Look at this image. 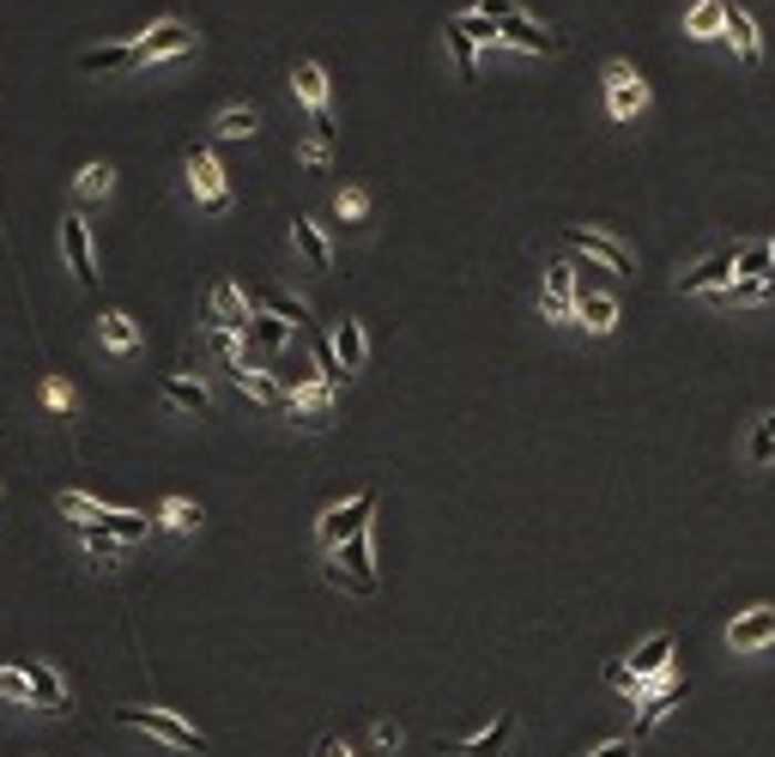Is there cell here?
<instances>
[{
    "label": "cell",
    "instance_id": "obj_14",
    "mask_svg": "<svg viewBox=\"0 0 775 757\" xmlns=\"http://www.w3.org/2000/svg\"><path fill=\"white\" fill-rule=\"evenodd\" d=\"M61 255H68V273L80 279V286H92V279H97L92 230H85V218H61Z\"/></svg>",
    "mask_w": 775,
    "mask_h": 757
},
{
    "label": "cell",
    "instance_id": "obj_34",
    "mask_svg": "<svg viewBox=\"0 0 775 757\" xmlns=\"http://www.w3.org/2000/svg\"><path fill=\"white\" fill-rule=\"evenodd\" d=\"M110 188H115L110 164H85V170L73 176V195H80V200H110Z\"/></svg>",
    "mask_w": 775,
    "mask_h": 757
},
{
    "label": "cell",
    "instance_id": "obj_4",
    "mask_svg": "<svg viewBox=\"0 0 775 757\" xmlns=\"http://www.w3.org/2000/svg\"><path fill=\"white\" fill-rule=\"evenodd\" d=\"M370 516H376V491H358V497H345V504H333L328 516L316 521V540L328 546V551H340L352 533H364L370 528Z\"/></svg>",
    "mask_w": 775,
    "mask_h": 757
},
{
    "label": "cell",
    "instance_id": "obj_31",
    "mask_svg": "<svg viewBox=\"0 0 775 757\" xmlns=\"http://www.w3.org/2000/svg\"><path fill=\"white\" fill-rule=\"evenodd\" d=\"M97 333H103V345H110V352H134L140 345V328H134V315H122V310H110L97 322Z\"/></svg>",
    "mask_w": 775,
    "mask_h": 757
},
{
    "label": "cell",
    "instance_id": "obj_30",
    "mask_svg": "<svg viewBox=\"0 0 775 757\" xmlns=\"http://www.w3.org/2000/svg\"><path fill=\"white\" fill-rule=\"evenodd\" d=\"M92 528H103L115 546H134V540H146V528H152V521H146V516H134V509H110L103 521H92Z\"/></svg>",
    "mask_w": 775,
    "mask_h": 757
},
{
    "label": "cell",
    "instance_id": "obj_48",
    "mask_svg": "<svg viewBox=\"0 0 775 757\" xmlns=\"http://www.w3.org/2000/svg\"><path fill=\"white\" fill-rule=\"evenodd\" d=\"M297 158H303L309 170H321V164H328V139H316V134H309V139H303V152H297Z\"/></svg>",
    "mask_w": 775,
    "mask_h": 757
},
{
    "label": "cell",
    "instance_id": "obj_11",
    "mask_svg": "<svg viewBox=\"0 0 775 757\" xmlns=\"http://www.w3.org/2000/svg\"><path fill=\"white\" fill-rule=\"evenodd\" d=\"M194 49V31L183 19H164V24H152L146 37H140V68L146 61H170V55H188Z\"/></svg>",
    "mask_w": 775,
    "mask_h": 757
},
{
    "label": "cell",
    "instance_id": "obj_40",
    "mask_svg": "<svg viewBox=\"0 0 775 757\" xmlns=\"http://www.w3.org/2000/svg\"><path fill=\"white\" fill-rule=\"evenodd\" d=\"M164 528L194 533V528H200V504H188V497H170V504H164Z\"/></svg>",
    "mask_w": 775,
    "mask_h": 757
},
{
    "label": "cell",
    "instance_id": "obj_26",
    "mask_svg": "<svg viewBox=\"0 0 775 757\" xmlns=\"http://www.w3.org/2000/svg\"><path fill=\"white\" fill-rule=\"evenodd\" d=\"M24 678H31V709H49V715L68 709V685H61L43 661H24Z\"/></svg>",
    "mask_w": 775,
    "mask_h": 757
},
{
    "label": "cell",
    "instance_id": "obj_47",
    "mask_svg": "<svg viewBox=\"0 0 775 757\" xmlns=\"http://www.w3.org/2000/svg\"><path fill=\"white\" fill-rule=\"evenodd\" d=\"M43 406H49V413H68V406H73V388H68L61 376H49V382H43Z\"/></svg>",
    "mask_w": 775,
    "mask_h": 757
},
{
    "label": "cell",
    "instance_id": "obj_46",
    "mask_svg": "<svg viewBox=\"0 0 775 757\" xmlns=\"http://www.w3.org/2000/svg\"><path fill=\"white\" fill-rule=\"evenodd\" d=\"M606 685H612V691H624V697H642V691H649L637 673H630V661H612V666H606Z\"/></svg>",
    "mask_w": 775,
    "mask_h": 757
},
{
    "label": "cell",
    "instance_id": "obj_37",
    "mask_svg": "<svg viewBox=\"0 0 775 757\" xmlns=\"http://www.w3.org/2000/svg\"><path fill=\"white\" fill-rule=\"evenodd\" d=\"M213 357L230 370V376H237V370L249 364V357H242V333H230V328H213Z\"/></svg>",
    "mask_w": 775,
    "mask_h": 757
},
{
    "label": "cell",
    "instance_id": "obj_51",
    "mask_svg": "<svg viewBox=\"0 0 775 757\" xmlns=\"http://www.w3.org/2000/svg\"><path fill=\"white\" fill-rule=\"evenodd\" d=\"M316 757H358V751L345 746V739H321V746H316Z\"/></svg>",
    "mask_w": 775,
    "mask_h": 757
},
{
    "label": "cell",
    "instance_id": "obj_9",
    "mask_svg": "<svg viewBox=\"0 0 775 757\" xmlns=\"http://www.w3.org/2000/svg\"><path fill=\"white\" fill-rule=\"evenodd\" d=\"M733 43V55H740V68H764V37H757V19H752V7L745 0H733L727 7V31H721Z\"/></svg>",
    "mask_w": 775,
    "mask_h": 757
},
{
    "label": "cell",
    "instance_id": "obj_53",
    "mask_svg": "<svg viewBox=\"0 0 775 757\" xmlns=\"http://www.w3.org/2000/svg\"><path fill=\"white\" fill-rule=\"evenodd\" d=\"M769 255H775V242H769Z\"/></svg>",
    "mask_w": 775,
    "mask_h": 757
},
{
    "label": "cell",
    "instance_id": "obj_54",
    "mask_svg": "<svg viewBox=\"0 0 775 757\" xmlns=\"http://www.w3.org/2000/svg\"><path fill=\"white\" fill-rule=\"evenodd\" d=\"M684 7H691V0H684Z\"/></svg>",
    "mask_w": 775,
    "mask_h": 757
},
{
    "label": "cell",
    "instance_id": "obj_43",
    "mask_svg": "<svg viewBox=\"0 0 775 757\" xmlns=\"http://www.w3.org/2000/svg\"><path fill=\"white\" fill-rule=\"evenodd\" d=\"M328 582L345 588V594H376V575H352L345 563H328Z\"/></svg>",
    "mask_w": 775,
    "mask_h": 757
},
{
    "label": "cell",
    "instance_id": "obj_38",
    "mask_svg": "<svg viewBox=\"0 0 775 757\" xmlns=\"http://www.w3.org/2000/svg\"><path fill=\"white\" fill-rule=\"evenodd\" d=\"M448 24H455V31L467 37L473 49H479V43H497V24H490L485 12H479V7H473V12H461V19H448Z\"/></svg>",
    "mask_w": 775,
    "mask_h": 757
},
{
    "label": "cell",
    "instance_id": "obj_19",
    "mask_svg": "<svg viewBox=\"0 0 775 757\" xmlns=\"http://www.w3.org/2000/svg\"><path fill=\"white\" fill-rule=\"evenodd\" d=\"M509 746H515V715H497L479 739H455L448 751L455 757H509Z\"/></svg>",
    "mask_w": 775,
    "mask_h": 757
},
{
    "label": "cell",
    "instance_id": "obj_36",
    "mask_svg": "<svg viewBox=\"0 0 775 757\" xmlns=\"http://www.w3.org/2000/svg\"><path fill=\"white\" fill-rule=\"evenodd\" d=\"M340 563H345L352 575H376V551H370V528H364V533H352V540L340 546Z\"/></svg>",
    "mask_w": 775,
    "mask_h": 757
},
{
    "label": "cell",
    "instance_id": "obj_28",
    "mask_svg": "<svg viewBox=\"0 0 775 757\" xmlns=\"http://www.w3.org/2000/svg\"><path fill=\"white\" fill-rule=\"evenodd\" d=\"M733 273L775 286V255H769V242H740V249H733Z\"/></svg>",
    "mask_w": 775,
    "mask_h": 757
},
{
    "label": "cell",
    "instance_id": "obj_39",
    "mask_svg": "<svg viewBox=\"0 0 775 757\" xmlns=\"http://www.w3.org/2000/svg\"><path fill=\"white\" fill-rule=\"evenodd\" d=\"M715 298H721V303H764V298H769V286H764V279H727V286H721Z\"/></svg>",
    "mask_w": 775,
    "mask_h": 757
},
{
    "label": "cell",
    "instance_id": "obj_5",
    "mask_svg": "<svg viewBox=\"0 0 775 757\" xmlns=\"http://www.w3.org/2000/svg\"><path fill=\"white\" fill-rule=\"evenodd\" d=\"M606 110H612V122H637L649 110V85L637 80L630 61H606Z\"/></svg>",
    "mask_w": 775,
    "mask_h": 757
},
{
    "label": "cell",
    "instance_id": "obj_32",
    "mask_svg": "<svg viewBox=\"0 0 775 757\" xmlns=\"http://www.w3.org/2000/svg\"><path fill=\"white\" fill-rule=\"evenodd\" d=\"M745 460H752V467H769L775 460V413H764L752 425V436H745Z\"/></svg>",
    "mask_w": 775,
    "mask_h": 757
},
{
    "label": "cell",
    "instance_id": "obj_6",
    "mask_svg": "<svg viewBox=\"0 0 775 757\" xmlns=\"http://www.w3.org/2000/svg\"><path fill=\"white\" fill-rule=\"evenodd\" d=\"M291 92L303 97L309 122H316V139H328V146H333V115H328V68H321V61H297V73H291Z\"/></svg>",
    "mask_w": 775,
    "mask_h": 757
},
{
    "label": "cell",
    "instance_id": "obj_27",
    "mask_svg": "<svg viewBox=\"0 0 775 757\" xmlns=\"http://www.w3.org/2000/svg\"><path fill=\"white\" fill-rule=\"evenodd\" d=\"M140 68V43H97L80 55V73H127Z\"/></svg>",
    "mask_w": 775,
    "mask_h": 757
},
{
    "label": "cell",
    "instance_id": "obj_7",
    "mask_svg": "<svg viewBox=\"0 0 775 757\" xmlns=\"http://www.w3.org/2000/svg\"><path fill=\"white\" fill-rule=\"evenodd\" d=\"M497 43L521 49V55H558V49H564V37L551 31V24L527 19V12H509V19L497 24Z\"/></svg>",
    "mask_w": 775,
    "mask_h": 757
},
{
    "label": "cell",
    "instance_id": "obj_25",
    "mask_svg": "<svg viewBox=\"0 0 775 757\" xmlns=\"http://www.w3.org/2000/svg\"><path fill=\"white\" fill-rule=\"evenodd\" d=\"M158 394L176 406V413H194V418L213 413V394H206V382H194V376H164V382H158Z\"/></svg>",
    "mask_w": 775,
    "mask_h": 757
},
{
    "label": "cell",
    "instance_id": "obj_42",
    "mask_svg": "<svg viewBox=\"0 0 775 757\" xmlns=\"http://www.w3.org/2000/svg\"><path fill=\"white\" fill-rule=\"evenodd\" d=\"M443 37H448V55H455V73L461 80H479V68H473V43L455 31V24H443Z\"/></svg>",
    "mask_w": 775,
    "mask_h": 757
},
{
    "label": "cell",
    "instance_id": "obj_18",
    "mask_svg": "<svg viewBox=\"0 0 775 757\" xmlns=\"http://www.w3.org/2000/svg\"><path fill=\"white\" fill-rule=\"evenodd\" d=\"M249 315H255V303L242 298V286H237V279H218V286H213V328L242 333V328H249Z\"/></svg>",
    "mask_w": 775,
    "mask_h": 757
},
{
    "label": "cell",
    "instance_id": "obj_52",
    "mask_svg": "<svg viewBox=\"0 0 775 757\" xmlns=\"http://www.w3.org/2000/svg\"><path fill=\"white\" fill-rule=\"evenodd\" d=\"M376 746H400V722H376Z\"/></svg>",
    "mask_w": 775,
    "mask_h": 757
},
{
    "label": "cell",
    "instance_id": "obj_1",
    "mask_svg": "<svg viewBox=\"0 0 775 757\" xmlns=\"http://www.w3.org/2000/svg\"><path fill=\"white\" fill-rule=\"evenodd\" d=\"M183 176H188V195L200 200L206 212H225L230 207V183H225V170H218V158H213V146H194L183 152Z\"/></svg>",
    "mask_w": 775,
    "mask_h": 757
},
{
    "label": "cell",
    "instance_id": "obj_44",
    "mask_svg": "<svg viewBox=\"0 0 775 757\" xmlns=\"http://www.w3.org/2000/svg\"><path fill=\"white\" fill-rule=\"evenodd\" d=\"M80 533H85V551H92V558L103 563V570H110V563L122 558V546H115V540H110V533H103V528H80Z\"/></svg>",
    "mask_w": 775,
    "mask_h": 757
},
{
    "label": "cell",
    "instance_id": "obj_29",
    "mask_svg": "<svg viewBox=\"0 0 775 757\" xmlns=\"http://www.w3.org/2000/svg\"><path fill=\"white\" fill-rule=\"evenodd\" d=\"M242 340L267 345V352H286V345L297 340V328H286L279 315H261V310H255V315H249V328H242Z\"/></svg>",
    "mask_w": 775,
    "mask_h": 757
},
{
    "label": "cell",
    "instance_id": "obj_15",
    "mask_svg": "<svg viewBox=\"0 0 775 757\" xmlns=\"http://www.w3.org/2000/svg\"><path fill=\"white\" fill-rule=\"evenodd\" d=\"M576 322L588 328V333H612V328H618V298H612V291H600V286H581V279H576Z\"/></svg>",
    "mask_w": 775,
    "mask_h": 757
},
{
    "label": "cell",
    "instance_id": "obj_35",
    "mask_svg": "<svg viewBox=\"0 0 775 757\" xmlns=\"http://www.w3.org/2000/svg\"><path fill=\"white\" fill-rule=\"evenodd\" d=\"M55 509H68V516L80 521V528H92V521L110 516V504H97V497H85V491H61V497H55Z\"/></svg>",
    "mask_w": 775,
    "mask_h": 757
},
{
    "label": "cell",
    "instance_id": "obj_8",
    "mask_svg": "<svg viewBox=\"0 0 775 757\" xmlns=\"http://www.w3.org/2000/svg\"><path fill=\"white\" fill-rule=\"evenodd\" d=\"M684 691H691V685H684V673H666V678H654V685H649V691H642V715H637V739H642V734H654V727H661V722H666V715H673V709H679V703H684Z\"/></svg>",
    "mask_w": 775,
    "mask_h": 757
},
{
    "label": "cell",
    "instance_id": "obj_13",
    "mask_svg": "<svg viewBox=\"0 0 775 757\" xmlns=\"http://www.w3.org/2000/svg\"><path fill=\"white\" fill-rule=\"evenodd\" d=\"M727 279H733V249H715V255H703L696 267H684L679 291H684V298H703V291H721Z\"/></svg>",
    "mask_w": 775,
    "mask_h": 757
},
{
    "label": "cell",
    "instance_id": "obj_21",
    "mask_svg": "<svg viewBox=\"0 0 775 757\" xmlns=\"http://www.w3.org/2000/svg\"><path fill=\"white\" fill-rule=\"evenodd\" d=\"M255 310H261V315H279V322L297 328V333H303V322H309V303L297 298V291H286V286H261V291H255Z\"/></svg>",
    "mask_w": 775,
    "mask_h": 757
},
{
    "label": "cell",
    "instance_id": "obj_20",
    "mask_svg": "<svg viewBox=\"0 0 775 757\" xmlns=\"http://www.w3.org/2000/svg\"><path fill=\"white\" fill-rule=\"evenodd\" d=\"M230 382H237V388L249 394V401H261V406H279V413H291V388H286V382H279V376H267V370L242 364V370H237V376H230Z\"/></svg>",
    "mask_w": 775,
    "mask_h": 757
},
{
    "label": "cell",
    "instance_id": "obj_23",
    "mask_svg": "<svg viewBox=\"0 0 775 757\" xmlns=\"http://www.w3.org/2000/svg\"><path fill=\"white\" fill-rule=\"evenodd\" d=\"M721 31H727V0H691V7H684V37L715 43Z\"/></svg>",
    "mask_w": 775,
    "mask_h": 757
},
{
    "label": "cell",
    "instance_id": "obj_12",
    "mask_svg": "<svg viewBox=\"0 0 775 757\" xmlns=\"http://www.w3.org/2000/svg\"><path fill=\"white\" fill-rule=\"evenodd\" d=\"M333 401H340V394H333L328 382H309V388H297V394H291V425L328 431V425H333Z\"/></svg>",
    "mask_w": 775,
    "mask_h": 757
},
{
    "label": "cell",
    "instance_id": "obj_24",
    "mask_svg": "<svg viewBox=\"0 0 775 757\" xmlns=\"http://www.w3.org/2000/svg\"><path fill=\"white\" fill-rule=\"evenodd\" d=\"M333 357H340L345 364V376H352V370H364V357H370V340H364V322H352V315H340V322H333Z\"/></svg>",
    "mask_w": 775,
    "mask_h": 757
},
{
    "label": "cell",
    "instance_id": "obj_16",
    "mask_svg": "<svg viewBox=\"0 0 775 757\" xmlns=\"http://www.w3.org/2000/svg\"><path fill=\"white\" fill-rule=\"evenodd\" d=\"M727 643L740 649V654L769 649V643H775V606H752V612H740V619L727 624Z\"/></svg>",
    "mask_w": 775,
    "mask_h": 757
},
{
    "label": "cell",
    "instance_id": "obj_10",
    "mask_svg": "<svg viewBox=\"0 0 775 757\" xmlns=\"http://www.w3.org/2000/svg\"><path fill=\"white\" fill-rule=\"evenodd\" d=\"M539 310H546V322H576V267H570V261H551V267H546Z\"/></svg>",
    "mask_w": 775,
    "mask_h": 757
},
{
    "label": "cell",
    "instance_id": "obj_33",
    "mask_svg": "<svg viewBox=\"0 0 775 757\" xmlns=\"http://www.w3.org/2000/svg\"><path fill=\"white\" fill-rule=\"evenodd\" d=\"M255 134H261V115L255 110H225L213 122V139H255Z\"/></svg>",
    "mask_w": 775,
    "mask_h": 757
},
{
    "label": "cell",
    "instance_id": "obj_50",
    "mask_svg": "<svg viewBox=\"0 0 775 757\" xmlns=\"http://www.w3.org/2000/svg\"><path fill=\"white\" fill-rule=\"evenodd\" d=\"M588 757H637V739H606V746L588 751Z\"/></svg>",
    "mask_w": 775,
    "mask_h": 757
},
{
    "label": "cell",
    "instance_id": "obj_41",
    "mask_svg": "<svg viewBox=\"0 0 775 757\" xmlns=\"http://www.w3.org/2000/svg\"><path fill=\"white\" fill-rule=\"evenodd\" d=\"M0 697L31 709V678H24V666H0Z\"/></svg>",
    "mask_w": 775,
    "mask_h": 757
},
{
    "label": "cell",
    "instance_id": "obj_22",
    "mask_svg": "<svg viewBox=\"0 0 775 757\" xmlns=\"http://www.w3.org/2000/svg\"><path fill=\"white\" fill-rule=\"evenodd\" d=\"M291 242H297V255H303L309 273H328V267H333V242L321 237L316 218H297V225H291Z\"/></svg>",
    "mask_w": 775,
    "mask_h": 757
},
{
    "label": "cell",
    "instance_id": "obj_3",
    "mask_svg": "<svg viewBox=\"0 0 775 757\" xmlns=\"http://www.w3.org/2000/svg\"><path fill=\"white\" fill-rule=\"evenodd\" d=\"M115 722H122V727H134V734L164 739V746H176V751H206L200 727H188L183 715H170V709H115Z\"/></svg>",
    "mask_w": 775,
    "mask_h": 757
},
{
    "label": "cell",
    "instance_id": "obj_45",
    "mask_svg": "<svg viewBox=\"0 0 775 757\" xmlns=\"http://www.w3.org/2000/svg\"><path fill=\"white\" fill-rule=\"evenodd\" d=\"M333 212L345 218V225H358V218L370 212V200H364V188H340V195H333Z\"/></svg>",
    "mask_w": 775,
    "mask_h": 757
},
{
    "label": "cell",
    "instance_id": "obj_2",
    "mask_svg": "<svg viewBox=\"0 0 775 757\" xmlns=\"http://www.w3.org/2000/svg\"><path fill=\"white\" fill-rule=\"evenodd\" d=\"M564 242L581 255V261H600L606 273H618V279H630L637 273V255H630V242H618L612 230H593V225H570L564 230Z\"/></svg>",
    "mask_w": 775,
    "mask_h": 757
},
{
    "label": "cell",
    "instance_id": "obj_17",
    "mask_svg": "<svg viewBox=\"0 0 775 757\" xmlns=\"http://www.w3.org/2000/svg\"><path fill=\"white\" fill-rule=\"evenodd\" d=\"M673 654H679L673 631H654L649 643H642L637 654H630V673H637L642 685H654V678H666V673H673Z\"/></svg>",
    "mask_w": 775,
    "mask_h": 757
},
{
    "label": "cell",
    "instance_id": "obj_49",
    "mask_svg": "<svg viewBox=\"0 0 775 757\" xmlns=\"http://www.w3.org/2000/svg\"><path fill=\"white\" fill-rule=\"evenodd\" d=\"M479 12H485L490 24H503L509 12H521V7H515V0H479Z\"/></svg>",
    "mask_w": 775,
    "mask_h": 757
}]
</instances>
